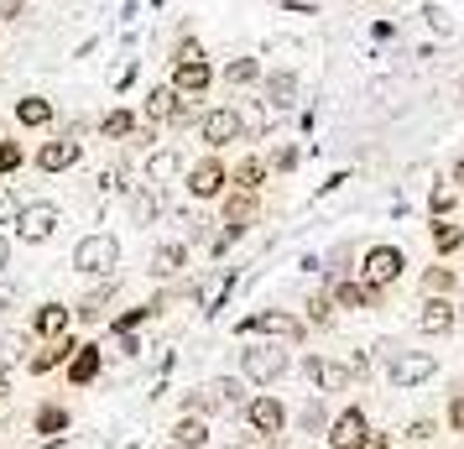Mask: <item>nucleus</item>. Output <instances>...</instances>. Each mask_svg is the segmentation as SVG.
Here are the masks:
<instances>
[{"instance_id": "nucleus-1", "label": "nucleus", "mask_w": 464, "mask_h": 449, "mask_svg": "<svg viewBox=\"0 0 464 449\" xmlns=\"http://www.w3.org/2000/svg\"><path fill=\"white\" fill-rule=\"evenodd\" d=\"M235 335H240V340L303 345L308 340V324H303V314H293V308H261V314H246V319L235 324Z\"/></svg>"}, {"instance_id": "nucleus-2", "label": "nucleus", "mask_w": 464, "mask_h": 449, "mask_svg": "<svg viewBox=\"0 0 464 449\" xmlns=\"http://www.w3.org/2000/svg\"><path fill=\"white\" fill-rule=\"evenodd\" d=\"M293 371V345H276V340H251L240 350V376L251 386H272Z\"/></svg>"}, {"instance_id": "nucleus-3", "label": "nucleus", "mask_w": 464, "mask_h": 449, "mask_svg": "<svg viewBox=\"0 0 464 449\" xmlns=\"http://www.w3.org/2000/svg\"><path fill=\"white\" fill-rule=\"evenodd\" d=\"M381 350H386V382L397 392H412V386L439 376V356L433 350H397V345H381Z\"/></svg>"}, {"instance_id": "nucleus-4", "label": "nucleus", "mask_w": 464, "mask_h": 449, "mask_svg": "<svg viewBox=\"0 0 464 449\" xmlns=\"http://www.w3.org/2000/svg\"><path fill=\"white\" fill-rule=\"evenodd\" d=\"M401 272H407V257H401V246H392V240H381V246H365V251H360L355 278L365 282V288L386 293V288H397L401 282Z\"/></svg>"}, {"instance_id": "nucleus-5", "label": "nucleus", "mask_w": 464, "mask_h": 449, "mask_svg": "<svg viewBox=\"0 0 464 449\" xmlns=\"http://www.w3.org/2000/svg\"><path fill=\"white\" fill-rule=\"evenodd\" d=\"M73 272L79 278H115L121 272V240L110 230H94L73 246Z\"/></svg>"}, {"instance_id": "nucleus-6", "label": "nucleus", "mask_w": 464, "mask_h": 449, "mask_svg": "<svg viewBox=\"0 0 464 449\" xmlns=\"http://www.w3.org/2000/svg\"><path fill=\"white\" fill-rule=\"evenodd\" d=\"M183 189H188L193 204H214L219 193L230 189V162H225L219 151H204V157L183 172Z\"/></svg>"}, {"instance_id": "nucleus-7", "label": "nucleus", "mask_w": 464, "mask_h": 449, "mask_svg": "<svg viewBox=\"0 0 464 449\" xmlns=\"http://www.w3.org/2000/svg\"><path fill=\"white\" fill-rule=\"evenodd\" d=\"M240 418H246V428H251L256 439H266V444L287 434V403H282L276 392H256V397H246Z\"/></svg>"}, {"instance_id": "nucleus-8", "label": "nucleus", "mask_w": 464, "mask_h": 449, "mask_svg": "<svg viewBox=\"0 0 464 449\" xmlns=\"http://www.w3.org/2000/svg\"><path fill=\"white\" fill-rule=\"evenodd\" d=\"M198 142L209 151H225L235 142H246V121H240V110L235 105H214L198 115Z\"/></svg>"}, {"instance_id": "nucleus-9", "label": "nucleus", "mask_w": 464, "mask_h": 449, "mask_svg": "<svg viewBox=\"0 0 464 449\" xmlns=\"http://www.w3.org/2000/svg\"><path fill=\"white\" fill-rule=\"evenodd\" d=\"M58 225H63V210L53 204V199H37V204H22V214H16V240L22 246H43L47 236H58Z\"/></svg>"}, {"instance_id": "nucleus-10", "label": "nucleus", "mask_w": 464, "mask_h": 449, "mask_svg": "<svg viewBox=\"0 0 464 449\" xmlns=\"http://www.w3.org/2000/svg\"><path fill=\"white\" fill-rule=\"evenodd\" d=\"M26 162H32L37 172H68V168H79V162H84V142L53 131V136H43V147H37V151H26Z\"/></svg>"}, {"instance_id": "nucleus-11", "label": "nucleus", "mask_w": 464, "mask_h": 449, "mask_svg": "<svg viewBox=\"0 0 464 449\" xmlns=\"http://www.w3.org/2000/svg\"><path fill=\"white\" fill-rule=\"evenodd\" d=\"M256 220H261V193H246V189H225L219 193V225H225V236L230 240H240Z\"/></svg>"}, {"instance_id": "nucleus-12", "label": "nucleus", "mask_w": 464, "mask_h": 449, "mask_svg": "<svg viewBox=\"0 0 464 449\" xmlns=\"http://www.w3.org/2000/svg\"><path fill=\"white\" fill-rule=\"evenodd\" d=\"M73 350H79V335L68 329V335H58V340H32V350H26L22 366L32 371V376H47V371H63Z\"/></svg>"}, {"instance_id": "nucleus-13", "label": "nucleus", "mask_w": 464, "mask_h": 449, "mask_svg": "<svg viewBox=\"0 0 464 449\" xmlns=\"http://www.w3.org/2000/svg\"><path fill=\"white\" fill-rule=\"evenodd\" d=\"M303 376L314 382V392H318V397H334V392H350V382H355V376H350V366H344V361H329V356H314V350L303 356Z\"/></svg>"}, {"instance_id": "nucleus-14", "label": "nucleus", "mask_w": 464, "mask_h": 449, "mask_svg": "<svg viewBox=\"0 0 464 449\" xmlns=\"http://www.w3.org/2000/svg\"><path fill=\"white\" fill-rule=\"evenodd\" d=\"M365 434H371V418H365V407H360V403H350V407H339L334 418H329L324 444H329V449H355Z\"/></svg>"}, {"instance_id": "nucleus-15", "label": "nucleus", "mask_w": 464, "mask_h": 449, "mask_svg": "<svg viewBox=\"0 0 464 449\" xmlns=\"http://www.w3.org/2000/svg\"><path fill=\"white\" fill-rule=\"evenodd\" d=\"M115 298H121V278H100V282L84 293V298L68 303V308H73V319L89 329V324H105V319H110V303H115Z\"/></svg>"}, {"instance_id": "nucleus-16", "label": "nucleus", "mask_w": 464, "mask_h": 449, "mask_svg": "<svg viewBox=\"0 0 464 449\" xmlns=\"http://www.w3.org/2000/svg\"><path fill=\"white\" fill-rule=\"evenodd\" d=\"M63 376H68V386H94L100 376H105V345L79 340V350H73L68 366H63Z\"/></svg>"}, {"instance_id": "nucleus-17", "label": "nucleus", "mask_w": 464, "mask_h": 449, "mask_svg": "<svg viewBox=\"0 0 464 449\" xmlns=\"http://www.w3.org/2000/svg\"><path fill=\"white\" fill-rule=\"evenodd\" d=\"M459 329V314H454V298H422L418 303V335L428 340H443Z\"/></svg>"}, {"instance_id": "nucleus-18", "label": "nucleus", "mask_w": 464, "mask_h": 449, "mask_svg": "<svg viewBox=\"0 0 464 449\" xmlns=\"http://www.w3.org/2000/svg\"><path fill=\"white\" fill-rule=\"evenodd\" d=\"M68 329H73V308H68V303H37V308H32V324H26L32 340H58Z\"/></svg>"}, {"instance_id": "nucleus-19", "label": "nucleus", "mask_w": 464, "mask_h": 449, "mask_svg": "<svg viewBox=\"0 0 464 449\" xmlns=\"http://www.w3.org/2000/svg\"><path fill=\"white\" fill-rule=\"evenodd\" d=\"M297 73L293 68H272V73H261V105L266 110H293L297 105Z\"/></svg>"}, {"instance_id": "nucleus-20", "label": "nucleus", "mask_w": 464, "mask_h": 449, "mask_svg": "<svg viewBox=\"0 0 464 449\" xmlns=\"http://www.w3.org/2000/svg\"><path fill=\"white\" fill-rule=\"evenodd\" d=\"M324 288H329L334 308H350V314H360V308H381V293L376 288H365L360 278H334V282H324Z\"/></svg>"}, {"instance_id": "nucleus-21", "label": "nucleus", "mask_w": 464, "mask_h": 449, "mask_svg": "<svg viewBox=\"0 0 464 449\" xmlns=\"http://www.w3.org/2000/svg\"><path fill=\"white\" fill-rule=\"evenodd\" d=\"M214 63H172V73H168V84L178 89V94H188V100H204L214 89Z\"/></svg>"}, {"instance_id": "nucleus-22", "label": "nucleus", "mask_w": 464, "mask_h": 449, "mask_svg": "<svg viewBox=\"0 0 464 449\" xmlns=\"http://www.w3.org/2000/svg\"><path fill=\"white\" fill-rule=\"evenodd\" d=\"M188 240H162V246H157V251H151V261H147V272L157 282H172L178 278V272H183V267H188Z\"/></svg>"}, {"instance_id": "nucleus-23", "label": "nucleus", "mask_w": 464, "mask_h": 449, "mask_svg": "<svg viewBox=\"0 0 464 449\" xmlns=\"http://www.w3.org/2000/svg\"><path fill=\"white\" fill-rule=\"evenodd\" d=\"M16 126L22 131H53L58 126V105L47 94H22L16 100Z\"/></svg>"}, {"instance_id": "nucleus-24", "label": "nucleus", "mask_w": 464, "mask_h": 449, "mask_svg": "<svg viewBox=\"0 0 464 449\" xmlns=\"http://www.w3.org/2000/svg\"><path fill=\"white\" fill-rule=\"evenodd\" d=\"M204 386H209V397H214L219 413H240L246 397H251V382H246V376H209Z\"/></svg>"}, {"instance_id": "nucleus-25", "label": "nucleus", "mask_w": 464, "mask_h": 449, "mask_svg": "<svg viewBox=\"0 0 464 449\" xmlns=\"http://www.w3.org/2000/svg\"><path fill=\"white\" fill-rule=\"evenodd\" d=\"M168 444H178V449H209V418L178 413V424L168 428Z\"/></svg>"}, {"instance_id": "nucleus-26", "label": "nucleus", "mask_w": 464, "mask_h": 449, "mask_svg": "<svg viewBox=\"0 0 464 449\" xmlns=\"http://www.w3.org/2000/svg\"><path fill=\"white\" fill-rule=\"evenodd\" d=\"M266 178H272V168H266V157H240L230 168V189H246V193H261L266 189Z\"/></svg>"}, {"instance_id": "nucleus-27", "label": "nucleus", "mask_w": 464, "mask_h": 449, "mask_svg": "<svg viewBox=\"0 0 464 449\" xmlns=\"http://www.w3.org/2000/svg\"><path fill=\"white\" fill-rule=\"evenodd\" d=\"M68 424H73V407L68 403H37V413H32V428L47 434V439H63Z\"/></svg>"}, {"instance_id": "nucleus-28", "label": "nucleus", "mask_w": 464, "mask_h": 449, "mask_svg": "<svg viewBox=\"0 0 464 449\" xmlns=\"http://www.w3.org/2000/svg\"><path fill=\"white\" fill-rule=\"evenodd\" d=\"M136 131H141V115H136V110H126V105H115V110H105V115H100V136H105V142H130Z\"/></svg>"}, {"instance_id": "nucleus-29", "label": "nucleus", "mask_w": 464, "mask_h": 449, "mask_svg": "<svg viewBox=\"0 0 464 449\" xmlns=\"http://www.w3.org/2000/svg\"><path fill=\"white\" fill-rule=\"evenodd\" d=\"M454 288H459V272H454V267H422L418 272L422 298H454Z\"/></svg>"}, {"instance_id": "nucleus-30", "label": "nucleus", "mask_w": 464, "mask_h": 449, "mask_svg": "<svg viewBox=\"0 0 464 449\" xmlns=\"http://www.w3.org/2000/svg\"><path fill=\"white\" fill-rule=\"evenodd\" d=\"M428 236H433V257H454V251L464 246V225H454V220H433Z\"/></svg>"}, {"instance_id": "nucleus-31", "label": "nucleus", "mask_w": 464, "mask_h": 449, "mask_svg": "<svg viewBox=\"0 0 464 449\" xmlns=\"http://www.w3.org/2000/svg\"><path fill=\"white\" fill-rule=\"evenodd\" d=\"M334 298H329V288H318L314 298H308V314H303V324H308V329H334Z\"/></svg>"}, {"instance_id": "nucleus-32", "label": "nucleus", "mask_w": 464, "mask_h": 449, "mask_svg": "<svg viewBox=\"0 0 464 449\" xmlns=\"http://www.w3.org/2000/svg\"><path fill=\"white\" fill-rule=\"evenodd\" d=\"M178 172V151H162V147H151V157H147V178H151V189H168V178Z\"/></svg>"}, {"instance_id": "nucleus-33", "label": "nucleus", "mask_w": 464, "mask_h": 449, "mask_svg": "<svg viewBox=\"0 0 464 449\" xmlns=\"http://www.w3.org/2000/svg\"><path fill=\"white\" fill-rule=\"evenodd\" d=\"M225 84H235V89H246V84H261V63L256 58H235V63H225V73H219Z\"/></svg>"}, {"instance_id": "nucleus-34", "label": "nucleus", "mask_w": 464, "mask_h": 449, "mask_svg": "<svg viewBox=\"0 0 464 449\" xmlns=\"http://www.w3.org/2000/svg\"><path fill=\"white\" fill-rule=\"evenodd\" d=\"M454 210H459V189H454V183H439V189L428 193V214H433V220H449Z\"/></svg>"}, {"instance_id": "nucleus-35", "label": "nucleus", "mask_w": 464, "mask_h": 449, "mask_svg": "<svg viewBox=\"0 0 464 449\" xmlns=\"http://www.w3.org/2000/svg\"><path fill=\"white\" fill-rule=\"evenodd\" d=\"M172 63H209V47L198 43L193 32H183V37L172 43Z\"/></svg>"}, {"instance_id": "nucleus-36", "label": "nucleus", "mask_w": 464, "mask_h": 449, "mask_svg": "<svg viewBox=\"0 0 464 449\" xmlns=\"http://www.w3.org/2000/svg\"><path fill=\"white\" fill-rule=\"evenodd\" d=\"M297 162H303V147L297 142H282V147L266 151V168L272 172H297Z\"/></svg>"}, {"instance_id": "nucleus-37", "label": "nucleus", "mask_w": 464, "mask_h": 449, "mask_svg": "<svg viewBox=\"0 0 464 449\" xmlns=\"http://www.w3.org/2000/svg\"><path fill=\"white\" fill-rule=\"evenodd\" d=\"M26 168V147L22 142H11V136H0V178H11V172Z\"/></svg>"}, {"instance_id": "nucleus-38", "label": "nucleus", "mask_w": 464, "mask_h": 449, "mask_svg": "<svg viewBox=\"0 0 464 449\" xmlns=\"http://www.w3.org/2000/svg\"><path fill=\"white\" fill-rule=\"evenodd\" d=\"M157 210H162V199H157L151 189L130 193V220H136V225H151V220H157Z\"/></svg>"}, {"instance_id": "nucleus-39", "label": "nucleus", "mask_w": 464, "mask_h": 449, "mask_svg": "<svg viewBox=\"0 0 464 449\" xmlns=\"http://www.w3.org/2000/svg\"><path fill=\"white\" fill-rule=\"evenodd\" d=\"M183 413H193V418H219L209 386H193V392H183Z\"/></svg>"}, {"instance_id": "nucleus-40", "label": "nucleus", "mask_w": 464, "mask_h": 449, "mask_svg": "<svg viewBox=\"0 0 464 449\" xmlns=\"http://www.w3.org/2000/svg\"><path fill=\"white\" fill-rule=\"evenodd\" d=\"M297 428H303V434H324V428H329V407H324V397H314V403L297 413Z\"/></svg>"}, {"instance_id": "nucleus-41", "label": "nucleus", "mask_w": 464, "mask_h": 449, "mask_svg": "<svg viewBox=\"0 0 464 449\" xmlns=\"http://www.w3.org/2000/svg\"><path fill=\"white\" fill-rule=\"evenodd\" d=\"M443 424L454 428V434H464V382H454V392H449V407H443Z\"/></svg>"}, {"instance_id": "nucleus-42", "label": "nucleus", "mask_w": 464, "mask_h": 449, "mask_svg": "<svg viewBox=\"0 0 464 449\" xmlns=\"http://www.w3.org/2000/svg\"><path fill=\"white\" fill-rule=\"evenodd\" d=\"M433 434H439V418H412V424L401 428V439H407V444H428Z\"/></svg>"}, {"instance_id": "nucleus-43", "label": "nucleus", "mask_w": 464, "mask_h": 449, "mask_svg": "<svg viewBox=\"0 0 464 449\" xmlns=\"http://www.w3.org/2000/svg\"><path fill=\"white\" fill-rule=\"evenodd\" d=\"M16 214H22V199H16L11 183H0V230H5V225H16Z\"/></svg>"}, {"instance_id": "nucleus-44", "label": "nucleus", "mask_w": 464, "mask_h": 449, "mask_svg": "<svg viewBox=\"0 0 464 449\" xmlns=\"http://www.w3.org/2000/svg\"><path fill=\"white\" fill-rule=\"evenodd\" d=\"M115 350H121V356H141V340H136V335H115Z\"/></svg>"}, {"instance_id": "nucleus-45", "label": "nucleus", "mask_w": 464, "mask_h": 449, "mask_svg": "<svg viewBox=\"0 0 464 449\" xmlns=\"http://www.w3.org/2000/svg\"><path fill=\"white\" fill-rule=\"evenodd\" d=\"M355 449H392V434H376V428H371V434H365Z\"/></svg>"}, {"instance_id": "nucleus-46", "label": "nucleus", "mask_w": 464, "mask_h": 449, "mask_svg": "<svg viewBox=\"0 0 464 449\" xmlns=\"http://www.w3.org/2000/svg\"><path fill=\"white\" fill-rule=\"evenodd\" d=\"M449 183H454V189L464 193V151H459V157H454V168H449Z\"/></svg>"}, {"instance_id": "nucleus-47", "label": "nucleus", "mask_w": 464, "mask_h": 449, "mask_svg": "<svg viewBox=\"0 0 464 449\" xmlns=\"http://www.w3.org/2000/svg\"><path fill=\"white\" fill-rule=\"evenodd\" d=\"M5 267H11V236L0 230V278H5Z\"/></svg>"}, {"instance_id": "nucleus-48", "label": "nucleus", "mask_w": 464, "mask_h": 449, "mask_svg": "<svg viewBox=\"0 0 464 449\" xmlns=\"http://www.w3.org/2000/svg\"><path fill=\"white\" fill-rule=\"evenodd\" d=\"M5 397H11V376H5V366H0V407H5Z\"/></svg>"}, {"instance_id": "nucleus-49", "label": "nucleus", "mask_w": 464, "mask_h": 449, "mask_svg": "<svg viewBox=\"0 0 464 449\" xmlns=\"http://www.w3.org/2000/svg\"><path fill=\"white\" fill-rule=\"evenodd\" d=\"M5 308H11V288H0V314H5Z\"/></svg>"}, {"instance_id": "nucleus-50", "label": "nucleus", "mask_w": 464, "mask_h": 449, "mask_svg": "<svg viewBox=\"0 0 464 449\" xmlns=\"http://www.w3.org/2000/svg\"><path fill=\"white\" fill-rule=\"evenodd\" d=\"M454 314H459V324H464V303H454Z\"/></svg>"}, {"instance_id": "nucleus-51", "label": "nucleus", "mask_w": 464, "mask_h": 449, "mask_svg": "<svg viewBox=\"0 0 464 449\" xmlns=\"http://www.w3.org/2000/svg\"><path fill=\"white\" fill-rule=\"evenodd\" d=\"M459 94H464V79H459Z\"/></svg>"}, {"instance_id": "nucleus-52", "label": "nucleus", "mask_w": 464, "mask_h": 449, "mask_svg": "<svg viewBox=\"0 0 464 449\" xmlns=\"http://www.w3.org/2000/svg\"><path fill=\"white\" fill-rule=\"evenodd\" d=\"M168 449H178V444H168Z\"/></svg>"}]
</instances>
